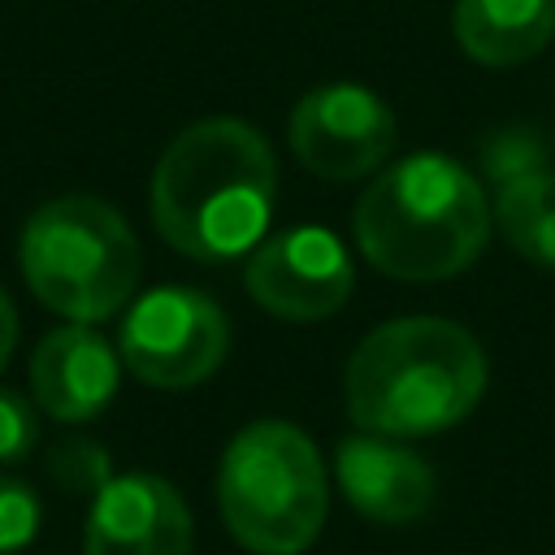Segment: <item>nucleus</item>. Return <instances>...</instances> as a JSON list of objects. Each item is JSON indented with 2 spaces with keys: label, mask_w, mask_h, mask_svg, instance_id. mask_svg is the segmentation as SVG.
Returning a JSON list of instances; mask_svg holds the SVG:
<instances>
[{
  "label": "nucleus",
  "mask_w": 555,
  "mask_h": 555,
  "mask_svg": "<svg viewBox=\"0 0 555 555\" xmlns=\"http://www.w3.org/2000/svg\"><path fill=\"white\" fill-rule=\"evenodd\" d=\"M278 204V156L243 117H204L169 139L152 173V221L191 260L247 256Z\"/></svg>",
  "instance_id": "1"
},
{
  "label": "nucleus",
  "mask_w": 555,
  "mask_h": 555,
  "mask_svg": "<svg viewBox=\"0 0 555 555\" xmlns=\"http://www.w3.org/2000/svg\"><path fill=\"white\" fill-rule=\"evenodd\" d=\"M490 225L494 212L481 182L442 152H412L382 165L351 212L360 256L399 282L464 273L481 256Z\"/></svg>",
  "instance_id": "2"
},
{
  "label": "nucleus",
  "mask_w": 555,
  "mask_h": 555,
  "mask_svg": "<svg viewBox=\"0 0 555 555\" xmlns=\"http://www.w3.org/2000/svg\"><path fill=\"white\" fill-rule=\"evenodd\" d=\"M481 343L447 317H399L377 325L347 360V416L364 434L421 438L460 425L486 395Z\"/></svg>",
  "instance_id": "3"
},
{
  "label": "nucleus",
  "mask_w": 555,
  "mask_h": 555,
  "mask_svg": "<svg viewBox=\"0 0 555 555\" xmlns=\"http://www.w3.org/2000/svg\"><path fill=\"white\" fill-rule=\"evenodd\" d=\"M217 503L230 538L251 555H299L330 512L317 442L291 421L243 425L217 468Z\"/></svg>",
  "instance_id": "4"
},
{
  "label": "nucleus",
  "mask_w": 555,
  "mask_h": 555,
  "mask_svg": "<svg viewBox=\"0 0 555 555\" xmlns=\"http://www.w3.org/2000/svg\"><path fill=\"white\" fill-rule=\"evenodd\" d=\"M17 260L30 295L82 325L121 312L143 273L134 230L95 195H61L35 208L22 230Z\"/></svg>",
  "instance_id": "5"
},
{
  "label": "nucleus",
  "mask_w": 555,
  "mask_h": 555,
  "mask_svg": "<svg viewBox=\"0 0 555 555\" xmlns=\"http://www.w3.org/2000/svg\"><path fill=\"white\" fill-rule=\"evenodd\" d=\"M230 351V321L217 299L195 286H156L134 299L121 321V364L156 386L186 390L221 369Z\"/></svg>",
  "instance_id": "6"
},
{
  "label": "nucleus",
  "mask_w": 555,
  "mask_h": 555,
  "mask_svg": "<svg viewBox=\"0 0 555 555\" xmlns=\"http://www.w3.org/2000/svg\"><path fill=\"white\" fill-rule=\"evenodd\" d=\"M291 152L325 182L377 173L395 152V113L364 82H325L299 95L286 121Z\"/></svg>",
  "instance_id": "7"
},
{
  "label": "nucleus",
  "mask_w": 555,
  "mask_h": 555,
  "mask_svg": "<svg viewBox=\"0 0 555 555\" xmlns=\"http://www.w3.org/2000/svg\"><path fill=\"white\" fill-rule=\"evenodd\" d=\"M356 269L343 238L325 225L282 230L247 251L243 286L278 321H325L351 295Z\"/></svg>",
  "instance_id": "8"
},
{
  "label": "nucleus",
  "mask_w": 555,
  "mask_h": 555,
  "mask_svg": "<svg viewBox=\"0 0 555 555\" xmlns=\"http://www.w3.org/2000/svg\"><path fill=\"white\" fill-rule=\"evenodd\" d=\"M191 507L165 477L121 473L95 490L82 555H191Z\"/></svg>",
  "instance_id": "9"
},
{
  "label": "nucleus",
  "mask_w": 555,
  "mask_h": 555,
  "mask_svg": "<svg viewBox=\"0 0 555 555\" xmlns=\"http://www.w3.org/2000/svg\"><path fill=\"white\" fill-rule=\"evenodd\" d=\"M334 477L347 503L377 525H408L434 507L438 477L425 455L390 434H356L334 451Z\"/></svg>",
  "instance_id": "10"
},
{
  "label": "nucleus",
  "mask_w": 555,
  "mask_h": 555,
  "mask_svg": "<svg viewBox=\"0 0 555 555\" xmlns=\"http://www.w3.org/2000/svg\"><path fill=\"white\" fill-rule=\"evenodd\" d=\"M117 377H121L117 351L100 330L82 321L48 330L30 356V395L48 416L65 425L100 416L117 395Z\"/></svg>",
  "instance_id": "11"
},
{
  "label": "nucleus",
  "mask_w": 555,
  "mask_h": 555,
  "mask_svg": "<svg viewBox=\"0 0 555 555\" xmlns=\"http://www.w3.org/2000/svg\"><path fill=\"white\" fill-rule=\"evenodd\" d=\"M455 43L477 65H520L555 35V0H455Z\"/></svg>",
  "instance_id": "12"
},
{
  "label": "nucleus",
  "mask_w": 555,
  "mask_h": 555,
  "mask_svg": "<svg viewBox=\"0 0 555 555\" xmlns=\"http://www.w3.org/2000/svg\"><path fill=\"white\" fill-rule=\"evenodd\" d=\"M490 212L512 251L538 269H555V169L533 165L503 178Z\"/></svg>",
  "instance_id": "13"
},
{
  "label": "nucleus",
  "mask_w": 555,
  "mask_h": 555,
  "mask_svg": "<svg viewBox=\"0 0 555 555\" xmlns=\"http://www.w3.org/2000/svg\"><path fill=\"white\" fill-rule=\"evenodd\" d=\"M39 533V499L13 473H0V555L22 551Z\"/></svg>",
  "instance_id": "14"
},
{
  "label": "nucleus",
  "mask_w": 555,
  "mask_h": 555,
  "mask_svg": "<svg viewBox=\"0 0 555 555\" xmlns=\"http://www.w3.org/2000/svg\"><path fill=\"white\" fill-rule=\"evenodd\" d=\"M481 165L490 169L494 182H503V178H512V173H520V169L546 165V156H542V143H538L529 130H503V134L486 139Z\"/></svg>",
  "instance_id": "15"
},
{
  "label": "nucleus",
  "mask_w": 555,
  "mask_h": 555,
  "mask_svg": "<svg viewBox=\"0 0 555 555\" xmlns=\"http://www.w3.org/2000/svg\"><path fill=\"white\" fill-rule=\"evenodd\" d=\"M35 412L22 395L13 390H0V464H17L30 447H35Z\"/></svg>",
  "instance_id": "16"
},
{
  "label": "nucleus",
  "mask_w": 555,
  "mask_h": 555,
  "mask_svg": "<svg viewBox=\"0 0 555 555\" xmlns=\"http://www.w3.org/2000/svg\"><path fill=\"white\" fill-rule=\"evenodd\" d=\"M13 347H17V308L0 286V373H4V364L13 356Z\"/></svg>",
  "instance_id": "17"
}]
</instances>
